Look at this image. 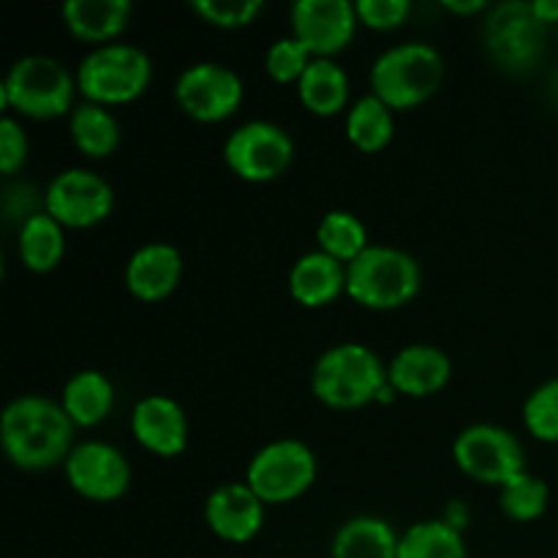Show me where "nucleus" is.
I'll list each match as a JSON object with an SVG mask.
<instances>
[{"label":"nucleus","instance_id":"nucleus-21","mask_svg":"<svg viewBox=\"0 0 558 558\" xmlns=\"http://www.w3.org/2000/svg\"><path fill=\"white\" fill-rule=\"evenodd\" d=\"M401 534L379 515H354L332 537V558H398Z\"/></svg>","mask_w":558,"mask_h":558},{"label":"nucleus","instance_id":"nucleus-18","mask_svg":"<svg viewBox=\"0 0 558 558\" xmlns=\"http://www.w3.org/2000/svg\"><path fill=\"white\" fill-rule=\"evenodd\" d=\"M450 357L436 343H409V347L398 349L392 363L387 365L392 390L412 398H425L439 392L450 381Z\"/></svg>","mask_w":558,"mask_h":558},{"label":"nucleus","instance_id":"nucleus-3","mask_svg":"<svg viewBox=\"0 0 558 558\" xmlns=\"http://www.w3.org/2000/svg\"><path fill=\"white\" fill-rule=\"evenodd\" d=\"M420 262L403 248L371 243L347 265V292L354 303L374 311H390L420 292Z\"/></svg>","mask_w":558,"mask_h":558},{"label":"nucleus","instance_id":"nucleus-32","mask_svg":"<svg viewBox=\"0 0 558 558\" xmlns=\"http://www.w3.org/2000/svg\"><path fill=\"white\" fill-rule=\"evenodd\" d=\"M191 9L218 27H243L265 9L262 0H194Z\"/></svg>","mask_w":558,"mask_h":558},{"label":"nucleus","instance_id":"nucleus-30","mask_svg":"<svg viewBox=\"0 0 558 558\" xmlns=\"http://www.w3.org/2000/svg\"><path fill=\"white\" fill-rule=\"evenodd\" d=\"M523 423L539 441H558V379L543 381L523 403Z\"/></svg>","mask_w":558,"mask_h":558},{"label":"nucleus","instance_id":"nucleus-6","mask_svg":"<svg viewBox=\"0 0 558 558\" xmlns=\"http://www.w3.org/2000/svg\"><path fill=\"white\" fill-rule=\"evenodd\" d=\"M153 74L145 49L134 44H98L76 65V87L87 101L125 104L140 96Z\"/></svg>","mask_w":558,"mask_h":558},{"label":"nucleus","instance_id":"nucleus-16","mask_svg":"<svg viewBox=\"0 0 558 558\" xmlns=\"http://www.w3.org/2000/svg\"><path fill=\"white\" fill-rule=\"evenodd\" d=\"M131 434L145 450L174 458L189 445V420L174 398L153 392L136 401L131 412Z\"/></svg>","mask_w":558,"mask_h":558},{"label":"nucleus","instance_id":"nucleus-17","mask_svg":"<svg viewBox=\"0 0 558 558\" xmlns=\"http://www.w3.org/2000/svg\"><path fill=\"white\" fill-rule=\"evenodd\" d=\"M183 276V256L172 243L153 240L140 245L125 262V287L134 298L156 303L174 292Z\"/></svg>","mask_w":558,"mask_h":558},{"label":"nucleus","instance_id":"nucleus-26","mask_svg":"<svg viewBox=\"0 0 558 558\" xmlns=\"http://www.w3.org/2000/svg\"><path fill=\"white\" fill-rule=\"evenodd\" d=\"M398 558H466L461 529L450 521L430 518L409 526L398 543Z\"/></svg>","mask_w":558,"mask_h":558},{"label":"nucleus","instance_id":"nucleus-27","mask_svg":"<svg viewBox=\"0 0 558 558\" xmlns=\"http://www.w3.org/2000/svg\"><path fill=\"white\" fill-rule=\"evenodd\" d=\"M396 134V118L392 109L374 93H365L363 98L349 107L347 114V136L354 147L365 153H376L387 145Z\"/></svg>","mask_w":558,"mask_h":558},{"label":"nucleus","instance_id":"nucleus-20","mask_svg":"<svg viewBox=\"0 0 558 558\" xmlns=\"http://www.w3.org/2000/svg\"><path fill=\"white\" fill-rule=\"evenodd\" d=\"M60 407L80 428H93L104 423L114 407V385L101 371L85 368L76 371L60 392Z\"/></svg>","mask_w":558,"mask_h":558},{"label":"nucleus","instance_id":"nucleus-33","mask_svg":"<svg viewBox=\"0 0 558 558\" xmlns=\"http://www.w3.org/2000/svg\"><path fill=\"white\" fill-rule=\"evenodd\" d=\"M354 9H357L360 22H365L368 27L390 31V27H398L407 20L412 3L409 0H357Z\"/></svg>","mask_w":558,"mask_h":558},{"label":"nucleus","instance_id":"nucleus-2","mask_svg":"<svg viewBox=\"0 0 558 558\" xmlns=\"http://www.w3.org/2000/svg\"><path fill=\"white\" fill-rule=\"evenodd\" d=\"M390 385L387 365L371 347L357 341L338 343L319 354L311 371V390L332 409H357L376 401Z\"/></svg>","mask_w":558,"mask_h":558},{"label":"nucleus","instance_id":"nucleus-11","mask_svg":"<svg viewBox=\"0 0 558 558\" xmlns=\"http://www.w3.org/2000/svg\"><path fill=\"white\" fill-rule=\"evenodd\" d=\"M243 93L245 87L238 71L213 60L185 65L174 82V101L185 114L202 123L229 118L243 101Z\"/></svg>","mask_w":558,"mask_h":558},{"label":"nucleus","instance_id":"nucleus-31","mask_svg":"<svg viewBox=\"0 0 558 558\" xmlns=\"http://www.w3.org/2000/svg\"><path fill=\"white\" fill-rule=\"evenodd\" d=\"M314 60V54L303 47V41L294 36L276 38L270 44L265 54V69L272 80L278 82H298L303 76V71L308 69V63Z\"/></svg>","mask_w":558,"mask_h":558},{"label":"nucleus","instance_id":"nucleus-19","mask_svg":"<svg viewBox=\"0 0 558 558\" xmlns=\"http://www.w3.org/2000/svg\"><path fill=\"white\" fill-rule=\"evenodd\" d=\"M289 292L305 308H319L347 292V265L325 251H308L289 270Z\"/></svg>","mask_w":558,"mask_h":558},{"label":"nucleus","instance_id":"nucleus-23","mask_svg":"<svg viewBox=\"0 0 558 558\" xmlns=\"http://www.w3.org/2000/svg\"><path fill=\"white\" fill-rule=\"evenodd\" d=\"M298 96L314 114H336L349 101V74L332 58H314L298 80Z\"/></svg>","mask_w":558,"mask_h":558},{"label":"nucleus","instance_id":"nucleus-8","mask_svg":"<svg viewBox=\"0 0 558 558\" xmlns=\"http://www.w3.org/2000/svg\"><path fill=\"white\" fill-rule=\"evenodd\" d=\"M294 140L272 120H245L223 142V161L238 178L265 183L289 169Z\"/></svg>","mask_w":558,"mask_h":558},{"label":"nucleus","instance_id":"nucleus-28","mask_svg":"<svg viewBox=\"0 0 558 558\" xmlns=\"http://www.w3.org/2000/svg\"><path fill=\"white\" fill-rule=\"evenodd\" d=\"M316 240H319V251L336 256L343 265L357 259V256L371 245L365 223L349 210L325 213L319 227H316Z\"/></svg>","mask_w":558,"mask_h":558},{"label":"nucleus","instance_id":"nucleus-4","mask_svg":"<svg viewBox=\"0 0 558 558\" xmlns=\"http://www.w3.org/2000/svg\"><path fill=\"white\" fill-rule=\"evenodd\" d=\"M445 60L428 41H403L385 49L371 65L374 96L390 109H409L428 101L441 85Z\"/></svg>","mask_w":558,"mask_h":558},{"label":"nucleus","instance_id":"nucleus-34","mask_svg":"<svg viewBox=\"0 0 558 558\" xmlns=\"http://www.w3.org/2000/svg\"><path fill=\"white\" fill-rule=\"evenodd\" d=\"M27 158V134L20 120L0 118V172L14 174Z\"/></svg>","mask_w":558,"mask_h":558},{"label":"nucleus","instance_id":"nucleus-36","mask_svg":"<svg viewBox=\"0 0 558 558\" xmlns=\"http://www.w3.org/2000/svg\"><path fill=\"white\" fill-rule=\"evenodd\" d=\"M447 9L456 11V14H474V11H483V0H447Z\"/></svg>","mask_w":558,"mask_h":558},{"label":"nucleus","instance_id":"nucleus-13","mask_svg":"<svg viewBox=\"0 0 558 558\" xmlns=\"http://www.w3.org/2000/svg\"><path fill=\"white\" fill-rule=\"evenodd\" d=\"M65 480L87 501H114L129 490L131 463L109 441H82L65 458Z\"/></svg>","mask_w":558,"mask_h":558},{"label":"nucleus","instance_id":"nucleus-12","mask_svg":"<svg viewBox=\"0 0 558 558\" xmlns=\"http://www.w3.org/2000/svg\"><path fill=\"white\" fill-rule=\"evenodd\" d=\"M545 22L534 14L532 3H501L485 22V41L490 54L505 69L526 71L539 60L545 49Z\"/></svg>","mask_w":558,"mask_h":558},{"label":"nucleus","instance_id":"nucleus-9","mask_svg":"<svg viewBox=\"0 0 558 558\" xmlns=\"http://www.w3.org/2000/svg\"><path fill=\"white\" fill-rule=\"evenodd\" d=\"M458 466L485 485H505L515 474L526 472V452L512 430L494 423H474L452 441Z\"/></svg>","mask_w":558,"mask_h":558},{"label":"nucleus","instance_id":"nucleus-10","mask_svg":"<svg viewBox=\"0 0 558 558\" xmlns=\"http://www.w3.org/2000/svg\"><path fill=\"white\" fill-rule=\"evenodd\" d=\"M114 189L107 178L85 167L54 174L44 191V210L69 229L96 227L112 213Z\"/></svg>","mask_w":558,"mask_h":558},{"label":"nucleus","instance_id":"nucleus-7","mask_svg":"<svg viewBox=\"0 0 558 558\" xmlns=\"http://www.w3.org/2000/svg\"><path fill=\"white\" fill-rule=\"evenodd\" d=\"M316 456L305 441L276 439L254 452L245 469V483L265 505L298 499L314 485Z\"/></svg>","mask_w":558,"mask_h":558},{"label":"nucleus","instance_id":"nucleus-22","mask_svg":"<svg viewBox=\"0 0 558 558\" xmlns=\"http://www.w3.org/2000/svg\"><path fill=\"white\" fill-rule=\"evenodd\" d=\"M131 11V0H65L60 14L76 38L109 44L129 25Z\"/></svg>","mask_w":558,"mask_h":558},{"label":"nucleus","instance_id":"nucleus-25","mask_svg":"<svg viewBox=\"0 0 558 558\" xmlns=\"http://www.w3.org/2000/svg\"><path fill=\"white\" fill-rule=\"evenodd\" d=\"M69 131L74 145L90 158L109 156L120 145L118 118L109 112V107L96 101H82L71 109Z\"/></svg>","mask_w":558,"mask_h":558},{"label":"nucleus","instance_id":"nucleus-35","mask_svg":"<svg viewBox=\"0 0 558 558\" xmlns=\"http://www.w3.org/2000/svg\"><path fill=\"white\" fill-rule=\"evenodd\" d=\"M532 9H534V14L545 22V25L558 22V0H534Z\"/></svg>","mask_w":558,"mask_h":558},{"label":"nucleus","instance_id":"nucleus-5","mask_svg":"<svg viewBox=\"0 0 558 558\" xmlns=\"http://www.w3.org/2000/svg\"><path fill=\"white\" fill-rule=\"evenodd\" d=\"M76 90V74H71L58 58L25 54L14 60L0 85V104L27 114L49 120L71 109Z\"/></svg>","mask_w":558,"mask_h":558},{"label":"nucleus","instance_id":"nucleus-15","mask_svg":"<svg viewBox=\"0 0 558 558\" xmlns=\"http://www.w3.org/2000/svg\"><path fill=\"white\" fill-rule=\"evenodd\" d=\"M205 521L227 543H248L265 526V501L248 483H223L205 501Z\"/></svg>","mask_w":558,"mask_h":558},{"label":"nucleus","instance_id":"nucleus-14","mask_svg":"<svg viewBox=\"0 0 558 558\" xmlns=\"http://www.w3.org/2000/svg\"><path fill=\"white\" fill-rule=\"evenodd\" d=\"M357 9L349 0H298L292 5V36L314 58H330L352 41Z\"/></svg>","mask_w":558,"mask_h":558},{"label":"nucleus","instance_id":"nucleus-24","mask_svg":"<svg viewBox=\"0 0 558 558\" xmlns=\"http://www.w3.org/2000/svg\"><path fill=\"white\" fill-rule=\"evenodd\" d=\"M63 223L54 221L47 210H38L25 216L16 234V251L25 267L33 272H47L63 259L65 254V232Z\"/></svg>","mask_w":558,"mask_h":558},{"label":"nucleus","instance_id":"nucleus-1","mask_svg":"<svg viewBox=\"0 0 558 558\" xmlns=\"http://www.w3.org/2000/svg\"><path fill=\"white\" fill-rule=\"evenodd\" d=\"M74 428L60 403L27 392L9 401L0 414V445L14 466L38 472L65 463L74 450Z\"/></svg>","mask_w":558,"mask_h":558},{"label":"nucleus","instance_id":"nucleus-29","mask_svg":"<svg viewBox=\"0 0 558 558\" xmlns=\"http://www.w3.org/2000/svg\"><path fill=\"white\" fill-rule=\"evenodd\" d=\"M550 490L545 485V480H539L537 474L521 472L512 480H507L499 488V507L505 510L507 518L512 521H534V518L543 515L548 510Z\"/></svg>","mask_w":558,"mask_h":558}]
</instances>
